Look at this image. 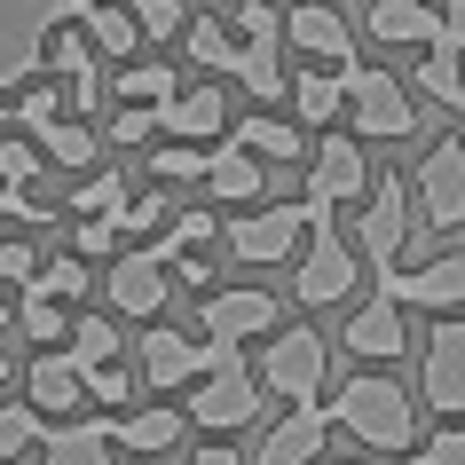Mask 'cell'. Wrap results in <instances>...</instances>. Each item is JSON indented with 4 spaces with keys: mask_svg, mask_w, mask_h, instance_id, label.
<instances>
[{
    "mask_svg": "<svg viewBox=\"0 0 465 465\" xmlns=\"http://www.w3.org/2000/svg\"><path fill=\"white\" fill-rule=\"evenodd\" d=\"M276 308H284V300L261 292V284H213V292H205V308H197V331L237 355L245 340H269V331H276Z\"/></svg>",
    "mask_w": 465,
    "mask_h": 465,
    "instance_id": "6",
    "label": "cell"
},
{
    "mask_svg": "<svg viewBox=\"0 0 465 465\" xmlns=\"http://www.w3.org/2000/svg\"><path fill=\"white\" fill-rule=\"evenodd\" d=\"M182 434H190V418H182V411H166V402H150V411H126V418H111V441H126L134 458H158V450H173Z\"/></svg>",
    "mask_w": 465,
    "mask_h": 465,
    "instance_id": "25",
    "label": "cell"
},
{
    "mask_svg": "<svg viewBox=\"0 0 465 465\" xmlns=\"http://www.w3.org/2000/svg\"><path fill=\"white\" fill-rule=\"evenodd\" d=\"M347 245L363 252V269H402V245H411V182L402 173H371L363 213H355V237Z\"/></svg>",
    "mask_w": 465,
    "mask_h": 465,
    "instance_id": "3",
    "label": "cell"
},
{
    "mask_svg": "<svg viewBox=\"0 0 465 465\" xmlns=\"http://www.w3.org/2000/svg\"><path fill=\"white\" fill-rule=\"evenodd\" d=\"M347 465H355V458H347Z\"/></svg>",
    "mask_w": 465,
    "mask_h": 465,
    "instance_id": "57",
    "label": "cell"
},
{
    "mask_svg": "<svg viewBox=\"0 0 465 465\" xmlns=\"http://www.w3.org/2000/svg\"><path fill=\"white\" fill-rule=\"evenodd\" d=\"M111 87H119V103H150V111L182 95L173 64H158V55H134V64H119V79H111Z\"/></svg>",
    "mask_w": 465,
    "mask_h": 465,
    "instance_id": "30",
    "label": "cell"
},
{
    "mask_svg": "<svg viewBox=\"0 0 465 465\" xmlns=\"http://www.w3.org/2000/svg\"><path fill=\"white\" fill-rule=\"evenodd\" d=\"M87 8H103V0H64V16H87Z\"/></svg>",
    "mask_w": 465,
    "mask_h": 465,
    "instance_id": "54",
    "label": "cell"
},
{
    "mask_svg": "<svg viewBox=\"0 0 465 465\" xmlns=\"http://www.w3.org/2000/svg\"><path fill=\"white\" fill-rule=\"evenodd\" d=\"M237 40H284V16L269 0H237Z\"/></svg>",
    "mask_w": 465,
    "mask_h": 465,
    "instance_id": "44",
    "label": "cell"
},
{
    "mask_svg": "<svg viewBox=\"0 0 465 465\" xmlns=\"http://www.w3.org/2000/svg\"><path fill=\"white\" fill-rule=\"evenodd\" d=\"M32 441H40V411H25V402H0V465L25 458Z\"/></svg>",
    "mask_w": 465,
    "mask_h": 465,
    "instance_id": "39",
    "label": "cell"
},
{
    "mask_svg": "<svg viewBox=\"0 0 465 465\" xmlns=\"http://www.w3.org/2000/svg\"><path fill=\"white\" fill-rule=\"evenodd\" d=\"M111 237H119L111 221H72V252H103Z\"/></svg>",
    "mask_w": 465,
    "mask_h": 465,
    "instance_id": "50",
    "label": "cell"
},
{
    "mask_svg": "<svg viewBox=\"0 0 465 465\" xmlns=\"http://www.w3.org/2000/svg\"><path fill=\"white\" fill-rule=\"evenodd\" d=\"M426 402L441 418H465V323L441 316L434 340H426Z\"/></svg>",
    "mask_w": 465,
    "mask_h": 465,
    "instance_id": "15",
    "label": "cell"
},
{
    "mask_svg": "<svg viewBox=\"0 0 465 465\" xmlns=\"http://www.w3.org/2000/svg\"><path fill=\"white\" fill-rule=\"evenodd\" d=\"M363 25L379 48H441V8H426V0H371Z\"/></svg>",
    "mask_w": 465,
    "mask_h": 465,
    "instance_id": "18",
    "label": "cell"
},
{
    "mask_svg": "<svg viewBox=\"0 0 465 465\" xmlns=\"http://www.w3.org/2000/svg\"><path fill=\"white\" fill-rule=\"evenodd\" d=\"M79 379H87V402H103V411H126L134 402V371H119V363H87Z\"/></svg>",
    "mask_w": 465,
    "mask_h": 465,
    "instance_id": "38",
    "label": "cell"
},
{
    "mask_svg": "<svg viewBox=\"0 0 465 465\" xmlns=\"http://www.w3.org/2000/svg\"><path fill=\"white\" fill-rule=\"evenodd\" d=\"M411 197H418V213H426V229H458L465 221V143L426 150L418 173H411Z\"/></svg>",
    "mask_w": 465,
    "mask_h": 465,
    "instance_id": "10",
    "label": "cell"
},
{
    "mask_svg": "<svg viewBox=\"0 0 465 465\" xmlns=\"http://www.w3.org/2000/svg\"><path fill=\"white\" fill-rule=\"evenodd\" d=\"M40 465H111V418H79L40 434Z\"/></svg>",
    "mask_w": 465,
    "mask_h": 465,
    "instance_id": "26",
    "label": "cell"
},
{
    "mask_svg": "<svg viewBox=\"0 0 465 465\" xmlns=\"http://www.w3.org/2000/svg\"><path fill=\"white\" fill-rule=\"evenodd\" d=\"M0 276L8 284H32L40 276V245H0Z\"/></svg>",
    "mask_w": 465,
    "mask_h": 465,
    "instance_id": "49",
    "label": "cell"
},
{
    "mask_svg": "<svg viewBox=\"0 0 465 465\" xmlns=\"http://www.w3.org/2000/svg\"><path fill=\"white\" fill-rule=\"evenodd\" d=\"M465 48H450V40H441V48H418V95L426 103H441V111H458L465 103V64H458Z\"/></svg>",
    "mask_w": 465,
    "mask_h": 465,
    "instance_id": "28",
    "label": "cell"
},
{
    "mask_svg": "<svg viewBox=\"0 0 465 465\" xmlns=\"http://www.w3.org/2000/svg\"><path fill=\"white\" fill-rule=\"evenodd\" d=\"M316 229H331V205H316V197H300V205H269V213L229 221V252L252 261V269H276V261H292Z\"/></svg>",
    "mask_w": 465,
    "mask_h": 465,
    "instance_id": "2",
    "label": "cell"
},
{
    "mask_svg": "<svg viewBox=\"0 0 465 465\" xmlns=\"http://www.w3.org/2000/svg\"><path fill=\"white\" fill-rule=\"evenodd\" d=\"M190 465H237V450H229V441H205V450H197Z\"/></svg>",
    "mask_w": 465,
    "mask_h": 465,
    "instance_id": "52",
    "label": "cell"
},
{
    "mask_svg": "<svg viewBox=\"0 0 465 465\" xmlns=\"http://www.w3.org/2000/svg\"><path fill=\"white\" fill-rule=\"evenodd\" d=\"M363 190H371L363 150L347 143V134H323L316 158H308V197H316V205H363Z\"/></svg>",
    "mask_w": 465,
    "mask_h": 465,
    "instance_id": "13",
    "label": "cell"
},
{
    "mask_svg": "<svg viewBox=\"0 0 465 465\" xmlns=\"http://www.w3.org/2000/svg\"><path fill=\"white\" fill-rule=\"evenodd\" d=\"M16 119H25L32 134H40L48 119H64V87H55V79H40V87H25V95H16Z\"/></svg>",
    "mask_w": 465,
    "mask_h": 465,
    "instance_id": "42",
    "label": "cell"
},
{
    "mask_svg": "<svg viewBox=\"0 0 465 465\" xmlns=\"http://www.w3.org/2000/svg\"><path fill=\"white\" fill-rule=\"evenodd\" d=\"M150 134H158V111H150V103H119V119H111V143L134 150V143H150Z\"/></svg>",
    "mask_w": 465,
    "mask_h": 465,
    "instance_id": "43",
    "label": "cell"
},
{
    "mask_svg": "<svg viewBox=\"0 0 465 465\" xmlns=\"http://www.w3.org/2000/svg\"><path fill=\"white\" fill-rule=\"evenodd\" d=\"M16 197H25V190H8V182H0V221H8V213H16Z\"/></svg>",
    "mask_w": 465,
    "mask_h": 465,
    "instance_id": "53",
    "label": "cell"
},
{
    "mask_svg": "<svg viewBox=\"0 0 465 465\" xmlns=\"http://www.w3.org/2000/svg\"><path fill=\"white\" fill-rule=\"evenodd\" d=\"M119 229H134V237H150V229H166V197H158V190H143V197H126V213H119Z\"/></svg>",
    "mask_w": 465,
    "mask_h": 465,
    "instance_id": "46",
    "label": "cell"
},
{
    "mask_svg": "<svg viewBox=\"0 0 465 465\" xmlns=\"http://www.w3.org/2000/svg\"><path fill=\"white\" fill-rule=\"evenodd\" d=\"M323 331H308V323H292V331H269L261 340V363H252V379L269 394H284V402H316L323 394Z\"/></svg>",
    "mask_w": 465,
    "mask_h": 465,
    "instance_id": "5",
    "label": "cell"
},
{
    "mask_svg": "<svg viewBox=\"0 0 465 465\" xmlns=\"http://www.w3.org/2000/svg\"><path fill=\"white\" fill-rule=\"evenodd\" d=\"M284 40H292V55H308V64H355V32H347V16L331 8V0H300L292 16H284Z\"/></svg>",
    "mask_w": 465,
    "mask_h": 465,
    "instance_id": "12",
    "label": "cell"
},
{
    "mask_svg": "<svg viewBox=\"0 0 465 465\" xmlns=\"http://www.w3.org/2000/svg\"><path fill=\"white\" fill-rule=\"evenodd\" d=\"M32 292H48V300H79V292H87V269H79V252H72V261H40Z\"/></svg>",
    "mask_w": 465,
    "mask_h": 465,
    "instance_id": "40",
    "label": "cell"
},
{
    "mask_svg": "<svg viewBox=\"0 0 465 465\" xmlns=\"http://www.w3.org/2000/svg\"><path fill=\"white\" fill-rule=\"evenodd\" d=\"M276 48H284V40H237L229 79H237L252 103H276V95H284V64H276Z\"/></svg>",
    "mask_w": 465,
    "mask_h": 465,
    "instance_id": "27",
    "label": "cell"
},
{
    "mask_svg": "<svg viewBox=\"0 0 465 465\" xmlns=\"http://www.w3.org/2000/svg\"><path fill=\"white\" fill-rule=\"evenodd\" d=\"M79 32H87L95 64H103V55H111V64H134V55H143V25H134V8H126V0L87 8V16H79Z\"/></svg>",
    "mask_w": 465,
    "mask_h": 465,
    "instance_id": "21",
    "label": "cell"
},
{
    "mask_svg": "<svg viewBox=\"0 0 465 465\" xmlns=\"http://www.w3.org/2000/svg\"><path fill=\"white\" fill-rule=\"evenodd\" d=\"M32 173H40V150L32 143H0V182H8V190H25Z\"/></svg>",
    "mask_w": 465,
    "mask_h": 465,
    "instance_id": "47",
    "label": "cell"
},
{
    "mask_svg": "<svg viewBox=\"0 0 465 465\" xmlns=\"http://www.w3.org/2000/svg\"><path fill=\"white\" fill-rule=\"evenodd\" d=\"M0 323H8V300H0Z\"/></svg>",
    "mask_w": 465,
    "mask_h": 465,
    "instance_id": "56",
    "label": "cell"
},
{
    "mask_svg": "<svg viewBox=\"0 0 465 465\" xmlns=\"http://www.w3.org/2000/svg\"><path fill=\"white\" fill-rule=\"evenodd\" d=\"M261 379H252L245 363H221V371H205V379H197V394H190V426H205V434H237V426H252V418H261Z\"/></svg>",
    "mask_w": 465,
    "mask_h": 465,
    "instance_id": "8",
    "label": "cell"
},
{
    "mask_svg": "<svg viewBox=\"0 0 465 465\" xmlns=\"http://www.w3.org/2000/svg\"><path fill=\"white\" fill-rule=\"evenodd\" d=\"M229 143L237 150H252L261 166H292V158H308V134H300V119H269V111H252V119H237L229 126Z\"/></svg>",
    "mask_w": 465,
    "mask_h": 465,
    "instance_id": "23",
    "label": "cell"
},
{
    "mask_svg": "<svg viewBox=\"0 0 465 465\" xmlns=\"http://www.w3.org/2000/svg\"><path fill=\"white\" fill-rule=\"evenodd\" d=\"M182 48H190V64H205V72H229V64H237V40H229V25H221V16L182 25Z\"/></svg>",
    "mask_w": 465,
    "mask_h": 465,
    "instance_id": "32",
    "label": "cell"
},
{
    "mask_svg": "<svg viewBox=\"0 0 465 465\" xmlns=\"http://www.w3.org/2000/svg\"><path fill=\"white\" fill-rule=\"evenodd\" d=\"M261 182H269V173H261L252 150H237V143H213V150H205V190H213L221 205H252Z\"/></svg>",
    "mask_w": 465,
    "mask_h": 465,
    "instance_id": "22",
    "label": "cell"
},
{
    "mask_svg": "<svg viewBox=\"0 0 465 465\" xmlns=\"http://www.w3.org/2000/svg\"><path fill=\"white\" fill-rule=\"evenodd\" d=\"M347 79V111H355V134H371V143H411L418 134V103L411 87L394 72H371V64H340Z\"/></svg>",
    "mask_w": 465,
    "mask_h": 465,
    "instance_id": "4",
    "label": "cell"
},
{
    "mask_svg": "<svg viewBox=\"0 0 465 465\" xmlns=\"http://www.w3.org/2000/svg\"><path fill=\"white\" fill-rule=\"evenodd\" d=\"M16 308H25L32 347H64V340H72V316H64V300H48V292H32V284H25V300H16Z\"/></svg>",
    "mask_w": 465,
    "mask_h": 465,
    "instance_id": "34",
    "label": "cell"
},
{
    "mask_svg": "<svg viewBox=\"0 0 465 465\" xmlns=\"http://www.w3.org/2000/svg\"><path fill=\"white\" fill-rule=\"evenodd\" d=\"M8 371H16V363H8V355H0V379H8Z\"/></svg>",
    "mask_w": 465,
    "mask_h": 465,
    "instance_id": "55",
    "label": "cell"
},
{
    "mask_svg": "<svg viewBox=\"0 0 465 465\" xmlns=\"http://www.w3.org/2000/svg\"><path fill=\"white\" fill-rule=\"evenodd\" d=\"M221 126H229V95L221 87H182L173 103H158V134H173V143H213Z\"/></svg>",
    "mask_w": 465,
    "mask_h": 465,
    "instance_id": "19",
    "label": "cell"
},
{
    "mask_svg": "<svg viewBox=\"0 0 465 465\" xmlns=\"http://www.w3.org/2000/svg\"><path fill=\"white\" fill-rule=\"evenodd\" d=\"M79 371H87L79 355H64V347H40V363L25 371V379H32V411H55V418L79 411V402H87V379H79Z\"/></svg>",
    "mask_w": 465,
    "mask_h": 465,
    "instance_id": "20",
    "label": "cell"
},
{
    "mask_svg": "<svg viewBox=\"0 0 465 465\" xmlns=\"http://www.w3.org/2000/svg\"><path fill=\"white\" fill-rule=\"evenodd\" d=\"M284 95H292L300 126H331V119L347 111V79L331 72V64H308V72H292V79H284Z\"/></svg>",
    "mask_w": 465,
    "mask_h": 465,
    "instance_id": "24",
    "label": "cell"
},
{
    "mask_svg": "<svg viewBox=\"0 0 465 465\" xmlns=\"http://www.w3.org/2000/svg\"><path fill=\"white\" fill-rule=\"evenodd\" d=\"M173 276H182V284H190V292H213V276H221V261L213 252H182V261H166Z\"/></svg>",
    "mask_w": 465,
    "mask_h": 465,
    "instance_id": "48",
    "label": "cell"
},
{
    "mask_svg": "<svg viewBox=\"0 0 465 465\" xmlns=\"http://www.w3.org/2000/svg\"><path fill=\"white\" fill-rule=\"evenodd\" d=\"M150 173H158V182H205V150L197 143H150Z\"/></svg>",
    "mask_w": 465,
    "mask_h": 465,
    "instance_id": "36",
    "label": "cell"
},
{
    "mask_svg": "<svg viewBox=\"0 0 465 465\" xmlns=\"http://www.w3.org/2000/svg\"><path fill=\"white\" fill-rule=\"evenodd\" d=\"M103 292H111V308H119V316H158V308H166V261H158V252H119V261H111V276H103Z\"/></svg>",
    "mask_w": 465,
    "mask_h": 465,
    "instance_id": "16",
    "label": "cell"
},
{
    "mask_svg": "<svg viewBox=\"0 0 465 465\" xmlns=\"http://www.w3.org/2000/svg\"><path fill=\"white\" fill-rule=\"evenodd\" d=\"M355 276H363V252L347 245L340 229H316V237L300 245L292 300H300V308H331V300H355Z\"/></svg>",
    "mask_w": 465,
    "mask_h": 465,
    "instance_id": "7",
    "label": "cell"
},
{
    "mask_svg": "<svg viewBox=\"0 0 465 465\" xmlns=\"http://www.w3.org/2000/svg\"><path fill=\"white\" fill-rule=\"evenodd\" d=\"M411 347V323H402V300L371 292L363 308H347V355H371V363H394Z\"/></svg>",
    "mask_w": 465,
    "mask_h": 465,
    "instance_id": "17",
    "label": "cell"
},
{
    "mask_svg": "<svg viewBox=\"0 0 465 465\" xmlns=\"http://www.w3.org/2000/svg\"><path fill=\"white\" fill-rule=\"evenodd\" d=\"M441 40H450V48H465V0H450V8H441Z\"/></svg>",
    "mask_w": 465,
    "mask_h": 465,
    "instance_id": "51",
    "label": "cell"
},
{
    "mask_svg": "<svg viewBox=\"0 0 465 465\" xmlns=\"http://www.w3.org/2000/svg\"><path fill=\"white\" fill-rule=\"evenodd\" d=\"M126 8H134L143 40H173V32L190 25V16H182V0H126Z\"/></svg>",
    "mask_w": 465,
    "mask_h": 465,
    "instance_id": "41",
    "label": "cell"
},
{
    "mask_svg": "<svg viewBox=\"0 0 465 465\" xmlns=\"http://www.w3.org/2000/svg\"><path fill=\"white\" fill-rule=\"evenodd\" d=\"M323 418H331V434H355L363 450H387V458H402L418 441V411H411V394L394 387L387 371H355V379L323 402Z\"/></svg>",
    "mask_w": 465,
    "mask_h": 465,
    "instance_id": "1",
    "label": "cell"
},
{
    "mask_svg": "<svg viewBox=\"0 0 465 465\" xmlns=\"http://www.w3.org/2000/svg\"><path fill=\"white\" fill-rule=\"evenodd\" d=\"M323 441H331V418H323V402H292V411L276 418L269 434H261V458L252 465H316Z\"/></svg>",
    "mask_w": 465,
    "mask_h": 465,
    "instance_id": "14",
    "label": "cell"
},
{
    "mask_svg": "<svg viewBox=\"0 0 465 465\" xmlns=\"http://www.w3.org/2000/svg\"><path fill=\"white\" fill-rule=\"evenodd\" d=\"M32 143L48 150L55 166H72V173H87V166H95V158H103V134H95V126H87V119H48V126H40V134H32Z\"/></svg>",
    "mask_w": 465,
    "mask_h": 465,
    "instance_id": "29",
    "label": "cell"
},
{
    "mask_svg": "<svg viewBox=\"0 0 465 465\" xmlns=\"http://www.w3.org/2000/svg\"><path fill=\"white\" fill-rule=\"evenodd\" d=\"M213 237H221L213 213H173V221H166V237H158L150 252H158V261H182V252H205Z\"/></svg>",
    "mask_w": 465,
    "mask_h": 465,
    "instance_id": "35",
    "label": "cell"
},
{
    "mask_svg": "<svg viewBox=\"0 0 465 465\" xmlns=\"http://www.w3.org/2000/svg\"><path fill=\"white\" fill-rule=\"evenodd\" d=\"M40 72H95V48H87V32H79V16H64V25H48V40H40Z\"/></svg>",
    "mask_w": 465,
    "mask_h": 465,
    "instance_id": "31",
    "label": "cell"
},
{
    "mask_svg": "<svg viewBox=\"0 0 465 465\" xmlns=\"http://www.w3.org/2000/svg\"><path fill=\"white\" fill-rule=\"evenodd\" d=\"M72 213H79V221H111V229H119V213H126V182H119V173L79 182V190H72Z\"/></svg>",
    "mask_w": 465,
    "mask_h": 465,
    "instance_id": "33",
    "label": "cell"
},
{
    "mask_svg": "<svg viewBox=\"0 0 465 465\" xmlns=\"http://www.w3.org/2000/svg\"><path fill=\"white\" fill-rule=\"evenodd\" d=\"M72 355L79 363H111L119 355V323L111 316H72Z\"/></svg>",
    "mask_w": 465,
    "mask_h": 465,
    "instance_id": "37",
    "label": "cell"
},
{
    "mask_svg": "<svg viewBox=\"0 0 465 465\" xmlns=\"http://www.w3.org/2000/svg\"><path fill=\"white\" fill-rule=\"evenodd\" d=\"M134 355H143V379H150V387H197L205 371L237 363L229 347H213V340H190V331H173V323H150Z\"/></svg>",
    "mask_w": 465,
    "mask_h": 465,
    "instance_id": "9",
    "label": "cell"
},
{
    "mask_svg": "<svg viewBox=\"0 0 465 465\" xmlns=\"http://www.w3.org/2000/svg\"><path fill=\"white\" fill-rule=\"evenodd\" d=\"M411 465H465V418H450V426H441V434L426 441Z\"/></svg>",
    "mask_w": 465,
    "mask_h": 465,
    "instance_id": "45",
    "label": "cell"
},
{
    "mask_svg": "<svg viewBox=\"0 0 465 465\" xmlns=\"http://www.w3.org/2000/svg\"><path fill=\"white\" fill-rule=\"evenodd\" d=\"M379 292L402 300V308H434V316H450V308H465V252H434V261H418V269H387V276H379Z\"/></svg>",
    "mask_w": 465,
    "mask_h": 465,
    "instance_id": "11",
    "label": "cell"
}]
</instances>
